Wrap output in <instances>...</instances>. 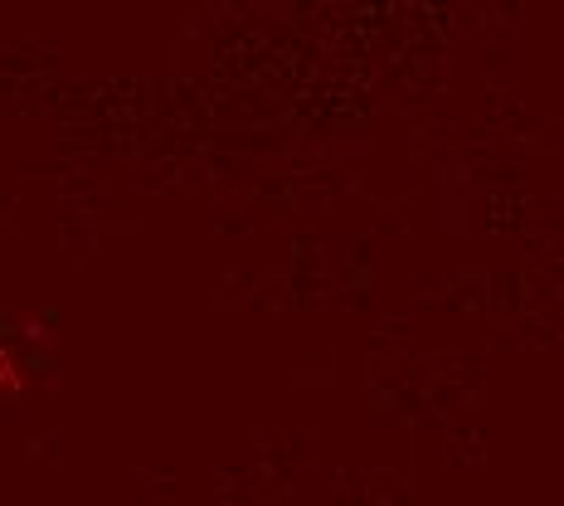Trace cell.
<instances>
[{"label": "cell", "instance_id": "cell-1", "mask_svg": "<svg viewBox=\"0 0 564 506\" xmlns=\"http://www.w3.org/2000/svg\"><path fill=\"white\" fill-rule=\"evenodd\" d=\"M0 390H6V395H20V390H25V375H20L15 356H10L6 346H0Z\"/></svg>", "mask_w": 564, "mask_h": 506}]
</instances>
